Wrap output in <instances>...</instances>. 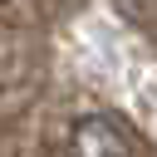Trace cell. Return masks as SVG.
Masks as SVG:
<instances>
[{"label":"cell","mask_w":157,"mask_h":157,"mask_svg":"<svg viewBox=\"0 0 157 157\" xmlns=\"http://www.w3.org/2000/svg\"><path fill=\"white\" fill-rule=\"evenodd\" d=\"M64 157H137L132 147V132L108 118V113H83L69 123V142H64Z\"/></svg>","instance_id":"cell-1"}]
</instances>
